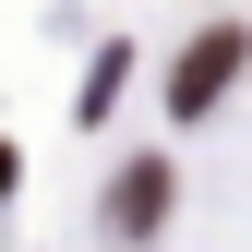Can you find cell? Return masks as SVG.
Segmentation results:
<instances>
[{"label": "cell", "mask_w": 252, "mask_h": 252, "mask_svg": "<svg viewBox=\"0 0 252 252\" xmlns=\"http://www.w3.org/2000/svg\"><path fill=\"white\" fill-rule=\"evenodd\" d=\"M0 180H12V144H0Z\"/></svg>", "instance_id": "cell-3"}, {"label": "cell", "mask_w": 252, "mask_h": 252, "mask_svg": "<svg viewBox=\"0 0 252 252\" xmlns=\"http://www.w3.org/2000/svg\"><path fill=\"white\" fill-rule=\"evenodd\" d=\"M228 84H240V24H204V36L180 48V72H168V108H180V120H204Z\"/></svg>", "instance_id": "cell-1"}, {"label": "cell", "mask_w": 252, "mask_h": 252, "mask_svg": "<svg viewBox=\"0 0 252 252\" xmlns=\"http://www.w3.org/2000/svg\"><path fill=\"white\" fill-rule=\"evenodd\" d=\"M156 216H168V168H132V180L108 192V228H120V240H156Z\"/></svg>", "instance_id": "cell-2"}]
</instances>
